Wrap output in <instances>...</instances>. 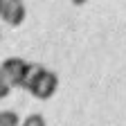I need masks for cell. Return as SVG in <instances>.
<instances>
[{
  "label": "cell",
  "instance_id": "obj_4",
  "mask_svg": "<svg viewBox=\"0 0 126 126\" xmlns=\"http://www.w3.org/2000/svg\"><path fill=\"white\" fill-rule=\"evenodd\" d=\"M0 126H20V117L14 110H0Z\"/></svg>",
  "mask_w": 126,
  "mask_h": 126
},
{
  "label": "cell",
  "instance_id": "obj_1",
  "mask_svg": "<svg viewBox=\"0 0 126 126\" xmlns=\"http://www.w3.org/2000/svg\"><path fill=\"white\" fill-rule=\"evenodd\" d=\"M23 90H27L29 94H34L36 99H50L54 97V92L59 88V77L56 72L52 70H45L43 65H38V63H29L27 68V74L23 79Z\"/></svg>",
  "mask_w": 126,
  "mask_h": 126
},
{
  "label": "cell",
  "instance_id": "obj_5",
  "mask_svg": "<svg viewBox=\"0 0 126 126\" xmlns=\"http://www.w3.org/2000/svg\"><path fill=\"white\" fill-rule=\"evenodd\" d=\"M20 126H45V117L38 115V113H34V115L25 117V122H20Z\"/></svg>",
  "mask_w": 126,
  "mask_h": 126
},
{
  "label": "cell",
  "instance_id": "obj_6",
  "mask_svg": "<svg viewBox=\"0 0 126 126\" xmlns=\"http://www.w3.org/2000/svg\"><path fill=\"white\" fill-rule=\"evenodd\" d=\"M9 90H11V88H9V83L5 81V77L0 74V99H5L7 94H9Z\"/></svg>",
  "mask_w": 126,
  "mask_h": 126
},
{
  "label": "cell",
  "instance_id": "obj_3",
  "mask_svg": "<svg viewBox=\"0 0 126 126\" xmlns=\"http://www.w3.org/2000/svg\"><path fill=\"white\" fill-rule=\"evenodd\" d=\"M25 2L20 0H0V20H5L9 27H20L25 20Z\"/></svg>",
  "mask_w": 126,
  "mask_h": 126
},
{
  "label": "cell",
  "instance_id": "obj_2",
  "mask_svg": "<svg viewBox=\"0 0 126 126\" xmlns=\"http://www.w3.org/2000/svg\"><path fill=\"white\" fill-rule=\"evenodd\" d=\"M27 68L29 63L20 56H9L2 61V65H0V74L5 77V81L9 83V88H20L23 86V79L27 74Z\"/></svg>",
  "mask_w": 126,
  "mask_h": 126
}]
</instances>
